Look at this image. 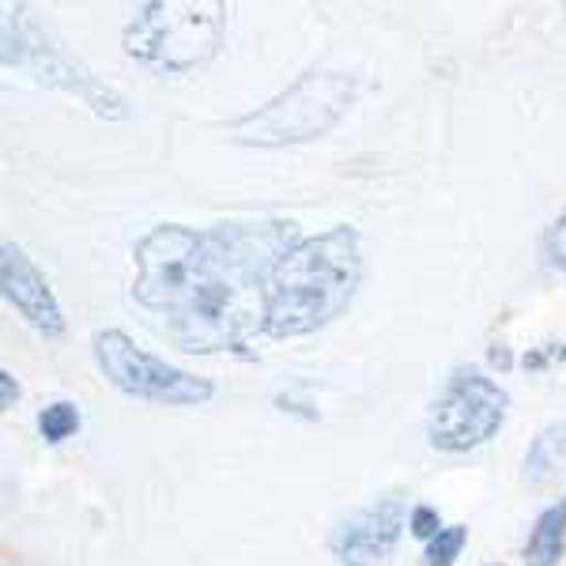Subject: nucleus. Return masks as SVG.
Returning a JSON list of instances; mask_svg holds the SVG:
<instances>
[{
  "label": "nucleus",
  "mask_w": 566,
  "mask_h": 566,
  "mask_svg": "<svg viewBox=\"0 0 566 566\" xmlns=\"http://www.w3.org/2000/svg\"><path fill=\"white\" fill-rule=\"evenodd\" d=\"M363 280L359 231L348 223L303 239L287 253L269 283L264 298V333L276 340H295L344 314Z\"/></svg>",
  "instance_id": "nucleus-1"
},
{
  "label": "nucleus",
  "mask_w": 566,
  "mask_h": 566,
  "mask_svg": "<svg viewBox=\"0 0 566 566\" xmlns=\"http://www.w3.org/2000/svg\"><path fill=\"white\" fill-rule=\"evenodd\" d=\"M133 298L167 317V333L197 314L212 287L208 234L186 223H159L133 250Z\"/></svg>",
  "instance_id": "nucleus-2"
},
{
  "label": "nucleus",
  "mask_w": 566,
  "mask_h": 566,
  "mask_svg": "<svg viewBox=\"0 0 566 566\" xmlns=\"http://www.w3.org/2000/svg\"><path fill=\"white\" fill-rule=\"evenodd\" d=\"M227 4L219 0H148L133 12L122 45L151 76H181L219 53Z\"/></svg>",
  "instance_id": "nucleus-3"
},
{
  "label": "nucleus",
  "mask_w": 566,
  "mask_h": 566,
  "mask_svg": "<svg viewBox=\"0 0 566 566\" xmlns=\"http://www.w3.org/2000/svg\"><path fill=\"white\" fill-rule=\"evenodd\" d=\"M355 103V80L344 72H306L287 91L269 98L264 106L250 109L239 122H231L234 144L245 148H287V144L317 140L348 114Z\"/></svg>",
  "instance_id": "nucleus-4"
},
{
  "label": "nucleus",
  "mask_w": 566,
  "mask_h": 566,
  "mask_svg": "<svg viewBox=\"0 0 566 566\" xmlns=\"http://www.w3.org/2000/svg\"><path fill=\"white\" fill-rule=\"evenodd\" d=\"M4 69L31 72L39 84L69 91L84 103L91 114L106 117V122H122L129 117V103L122 91L95 76L91 69L80 65L72 53L61 50L39 23L27 15V8H4Z\"/></svg>",
  "instance_id": "nucleus-5"
},
{
  "label": "nucleus",
  "mask_w": 566,
  "mask_h": 566,
  "mask_svg": "<svg viewBox=\"0 0 566 566\" xmlns=\"http://www.w3.org/2000/svg\"><path fill=\"white\" fill-rule=\"evenodd\" d=\"M91 348H95V363L106 374V381L114 389H122L125 397L148 400V405H170V408H197L216 397V386L208 378L170 367L167 359L140 348L122 328L95 333Z\"/></svg>",
  "instance_id": "nucleus-6"
},
{
  "label": "nucleus",
  "mask_w": 566,
  "mask_h": 566,
  "mask_svg": "<svg viewBox=\"0 0 566 566\" xmlns=\"http://www.w3.org/2000/svg\"><path fill=\"white\" fill-rule=\"evenodd\" d=\"M510 397L495 378L476 367L453 370L442 397L434 400L427 419V442L442 453H469L491 442L506 423Z\"/></svg>",
  "instance_id": "nucleus-7"
},
{
  "label": "nucleus",
  "mask_w": 566,
  "mask_h": 566,
  "mask_svg": "<svg viewBox=\"0 0 566 566\" xmlns=\"http://www.w3.org/2000/svg\"><path fill=\"white\" fill-rule=\"evenodd\" d=\"M408 506L405 499L389 495L378 499L370 506L355 510L352 517H344L328 536V552L340 566H378L386 563L397 547L400 533H405Z\"/></svg>",
  "instance_id": "nucleus-8"
},
{
  "label": "nucleus",
  "mask_w": 566,
  "mask_h": 566,
  "mask_svg": "<svg viewBox=\"0 0 566 566\" xmlns=\"http://www.w3.org/2000/svg\"><path fill=\"white\" fill-rule=\"evenodd\" d=\"M0 291L4 298L20 310L27 325H34L45 340H61L65 336V314L53 295V287L45 283L39 264L23 253V245L4 242L0 245Z\"/></svg>",
  "instance_id": "nucleus-9"
},
{
  "label": "nucleus",
  "mask_w": 566,
  "mask_h": 566,
  "mask_svg": "<svg viewBox=\"0 0 566 566\" xmlns=\"http://www.w3.org/2000/svg\"><path fill=\"white\" fill-rule=\"evenodd\" d=\"M566 552V495L541 510L525 544V566H559Z\"/></svg>",
  "instance_id": "nucleus-10"
},
{
  "label": "nucleus",
  "mask_w": 566,
  "mask_h": 566,
  "mask_svg": "<svg viewBox=\"0 0 566 566\" xmlns=\"http://www.w3.org/2000/svg\"><path fill=\"white\" fill-rule=\"evenodd\" d=\"M563 464H566V419L563 423H547L544 431L533 438V446H528V453H525L522 480L528 488H544Z\"/></svg>",
  "instance_id": "nucleus-11"
},
{
  "label": "nucleus",
  "mask_w": 566,
  "mask_h": 566,
  "mask_svg": "<svg viewBox=\"0 0 566 566\" xmlns=\"http://www.w3.org/2000/svg\"><path fill=\"white\" fill-rule=\"evenodd\" d=\"M39 431L45 442H65L80 431V408L72 405V400H53V405H45L39 412Z\"/></svg>",
  "instance_id": "nucleus-12"
},
{
  "label": "nucleus",
  "mask_w": 566,
  "mask_h": 566,
  "mask_svg": "<svg viewBox=\"0 0 566 566\" xmlns=\"http://www.w3.org/2000/svg\"><path fill=\"white\" fill-rule=\"evenodd\" d=\"M464 541H469V528H464V525H446L442 533L427 544V552H423L427 566H453L461 559Z\"/></svg>",
  "instance_id": "nucleus-13"
},
{
  "label": "nucleus",
  "mask_w": 566,
  "mask_h": 566,
  "mask_svg": "<svg viewBox=\"0 0 566 566\" xmlns=\"http://www.w3.org/2000/svg\"><path fill=\"white\" fill-rule=\"evenodd\" d=\"M544 258L555 272L566 276V212L555 216V223L544 231Z\"/></svg>",
  "instance_id": "nucleus-14"
},
{
  "label": "nucleus",
  "mask_w": 566,
  "mask_h": 566,
  "mask_svg": "<svg viewBox=\"0 0 566 566\" xmlns=\"http://www.w3.org/2000/svg\"><path fill=\"white\" fill-rule=\"evenodd\" d=\"M408 528H412V536L419 541L431 544L438 533H442V522H438V510L434 506H416L412 514H408Z\"/></svg>",
  "instance_id": "nucleus-15"
},
{
  "label": "nucleus",
  "mask_w": 566,
  "mask_h": 566,
  "mask_svg": "<svg viewBox=\"0 0 566 566\" xmlns=\"http://www.w3.org/2000/svg\"><path fill=\"white\" fill-rule=\"evenodd\" d=\"M15 400H20V381H15L12 370H0V408H4V412H12Z\"/></svg>",
  "instance_id": "nucleus-16"
},
{
  "label": "nucleus",
  "mask_w": 566,
  "mask_h": 566,
  "mask_svg": "<svg viewBox=\"0 0 566 566\" xmlns=\"http://www.w3.org/2000/svg\"><path fill=\"white\" fill-rule=\"evenodd\" d=\"M483 566H502V563H483Z\"/></svg>",
  "instance_id": "nucleus-17"
}]
</instances>
